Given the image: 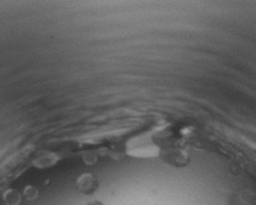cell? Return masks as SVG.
<instances>
[{
  "label": "cell",
  "mask_w": 256,
  "mask_h": 205,
  "mask_svg": "<svg viewBox=\"0 0 256 205\" xmlns=\"http://www.w3.org/2000/svg\"><path fill=\"white\" fill-rule=\"evenodd\" d=\"M38 196V190H35L34 187H27L26 190H24V196H26L28 200H33V199L37 198Z\"/></svg>",
  "instance_id": "obj_3"
},
{
  "label": "cell",
  "mask_w": 256,
  "mask_h": 205,
  "mask_svg": "<svg viewBox=\"0 0 256 205\" xmlns=\"http://www.w3.org/2000/svg\"><path fill=\"white\" fill-rule=\"evenodd\" d=\"M88 205H104L101 202H92V203H89Z\"/></svg>",
  "instance_id": "obj_4"
},
{
  "label": "cell",
  "mask_w": 256,
  "mask_h": 205,
  "mask_svg": "<svg viewBox=\"0 0 256 205\" xmlns=\"http://www.w3.org/2000/svg\"><path fill=\"white\" fill-rule=\"evenodd\" d=\"M76 187L83 194H93L99 187L98 177L92 174H84L76 181Z\"/></svg>",
  "instance_id": "obj_1"
},
{
  "label": "cell",
  "mask_w": 256,
  "mask_h": 205,
  "mask_svg": "<svg viewBox=\"0 0 256 205\" xmlns=\"http://www.w3.org/2000/svg\"><path fill=\"white\" fill-rule=\"evenodd\" d=\"M20 200V196H18L17 192H15L13 190H7L6 194H5V203L9 205H15L18 203Z\"/></svg>",
  "instance_id": "obj_2"
}]
</instances>
